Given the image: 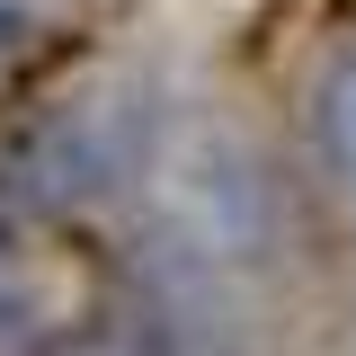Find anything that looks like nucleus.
<instances>
[{"mask_svg":"<svg viewBox=\"0 0 356 356\" xmlns=\"http://www.w3.org/2000/svg\"><path fill=\"white\" fill-rule=\"evenodd\" d=\"M143 170H152V98L143 89H89V98L44 107L9 143L0 187L36 214H63V205H89V196H107Z\"/></svg>","mask_w":356,"mask_h":356,"instance_id":"obj_1","label":"nucleus"},{"mask_svg":"<svg viewBox=\"0 0 356 356\" xmlns=\"http://www.w3.org/2000/svg\"><path fill=\"white\" fill-rule=\"evenodd\" d=\"M161 241L196 267L267 259L276 241V187L241 143H187L178 161H161Z\"/></svg>","mask_w":356,"mask_h":356,"instance_id":"obj_2","label":"nucleus"},{"mask_svg":"<svg viewBox=\"0 0 356 356\" xmlns=\"http://www.w3.org/2000/svg\"><path fill=\"white\" fill-rule=\"evenodd\" d=\"M312 134H321V161H330V178L356 196V63H348L330 89H321V116H312Z\"/></svg>","mask_w":356,"mask_h":356,"instance_id":"obj_3","label":"nucleus"},{"mask_svg":"<svg viewBox=\"0 0 356 356\" xmlns=\"http://www.w3.org/2000/svg\"><path fill=\"white\" fill-rule=\"evenodd\" d=\"M18 36H27V9H18V0H0V54H9Z\"/></svg>","mask_w":356,"mask_h":356,"instance_id":"obj_4","label":"nucleus"},{"mask_svg":"<svg viewBox=\"0 0 356 356\" xmlns=\"http://www.w3.org/2000/svg\"><path fill=\"white\" fill-rule=\"evenodd\" d=\"M0 267H9V250H0Z\"/></svg>","mask_w":356,"mask_h":356,"instance_id":"obj_5","label":"nucleus"}]
</instances>
